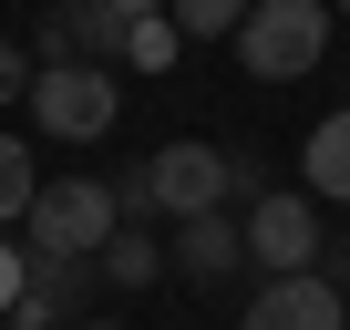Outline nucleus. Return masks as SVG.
<instances>
[{
	"label": "nucleus",
	"instance_id": "obj_1",
	"mask_svg": "<svg viewBox=\"0 0 350 330\" xmlns=\"http://www.w3.org/2000/svg\"><path fill=\"white\" fill-rule=\"evenodd\" d=\"M144 186H154V207H165L175 227H186V217H217V207L258 196V165L227 155V144H206V134H175V144L144 155Z\"/></svg>",
	"mask_w": 350,
	"mask_h": 330
},
{
	"label": "nucleus",
	"instance_id": "obj_2",
	"mask_svg": "<svg viewBox=\"0 0 350 330\" xmlns=\"http://www.w3.org/2000/svg\"><path fill=\"white\" fill-rule=\"evenodd\" d=\"M113 227H124L113 176H42V196H31V217H21V248H31V258H103Z\"/></svg>",
	"mask_w": 350,
	"mask_h": 330
},
{
	"label": "nucleus",
	"instance_id": "obj_3",
	"mask_svg": "<svg viewBox=\"0 0 350 330\" xmlns=\"http://www.w3.org/2000/svg\"><path fill=\"white\" fill-rule=\"evenodd\" d=\"M319 52H329V0H258L237 21L247 83H299V73H319Z\"/></svg>",
	"mask_w": 350,
	"mask_h": 330
},
{
	"label": "nucleus",
	"instance_id": "obj_4",
	"mask_svg": "<svg viewBox=\"0 0 350 330\" xmlns=\"http://www.w3.org/2000/svg\"><path fill=\"white\" fill-rule=\"evenodd\" d=\"M113 114H124V83H113L103 62H42V83H31V124H42L52 144H103Z\"/></svg>",
	"mask_w": 350,
	"mask_h": 330
},
{
	"label": "nucleus",
	"instance_id": "obj_5",
	"mask_svg": "<svg viewBox=\"0 0 350 330\" xmlns=\"http://www.w3.org/2000/svg\"><path fill=\"white\" fill-rule=\"evenodd\" d=\"M124 11L113 0H42V21H31V62H103L124 73Z\"/></svg>",
	"mask_w": 350,
	"mask_h": 330
},
{
	"label": "nucleus",
	"instance_id": "obj_6",
	"mask_svg": "<svg viewBox=\"0 0 350 330\" xmlns=\"http://www.w3.org/2000/svg\"><path fill=\"white\" fill-rule=\"evenodd\" d=\"M237 227H247V258H258L268 279H299V268H319V248H329V238H319V196H309V186H299V196H247V217H237Z\"/></svg>",
	"mask_w": 350,
	"mask_h": 330
},
{
	"label": "nucleus",
	"instance_id": "obj_7",
	"mask_svg": "<svg viewBox=\"0 0 350 330\" xmlns=\"http://www.w3.org/2000/svg\"><path fill=\"white\" fill-rule=\"evenodd\" d=\"M247 330H350V320H340V289H329L319 268H299V279H268V289H258Z\"/></svg>",
	"mask_w": 350,
	"mask_h": 330
},
{
	"label": "nucleus",
	"instance_id": "obj_8",
	"mask_svg": "<svg viewBox=\"0 0 350 330\" xmlns=\"http://www.w3.org/2000/svg\"><path fill=\"white\" fill-rule=\"evenodd\" d=\"M175 268L206 279V289H217V279H237V268H247V227H237L227 207H217V217H186V227H175Z\"/></svg>",
	"mask_w": 350,
	"mask_h": 330
},
{
	"label": "nucleus",
	"instance_id": "obj_9",
	"mask_svg": "<svg viewBox=\"0 0 350 330\" xmlns=\"http://www.w3.org/2000/svg\"><path fill=\"white\" fill-rule=\"evenodd\" d=\"M83 299H93V258H31L21 309H42V320H62V330H72V320H93Z\"/></svg>",
	"mask_w": 350,
	"mask_h": 330
},
{
	"label": "nucleus",
	"instance_id": "obj_10",
	"mask_svg": "<svg viewBox=\"0 0 350 330\" xmlns=\"http://www.w3.org/2000/svg\"><path fill=\"white\" fill-rule=\"evenodd\" d=\"M299 176H309V196H319V207H350V114L309 124V144H299Z\"/></svg>",
	"mask_w": 350,
	"mask_h": 330
},
{
	"label": "nucleus",
	"instance_id": "obj_11",
	"mask_svg": "<svg viewBox=\"0 0 350 330\" xmlns=\"http://www.w3.org/2000/svg\"><path fill=\"white\" fill-rule=\"evenodd\" d=\"M93 268H103V279H113V289H154V279H165V248H154V238H144V227H113V238H103V258H93Z\"/></svg>",
	"mask_w": 350,
	"mask_h": 330
},
{
	"label": "nucleus",
	"instance_id": "obj_12",
	"mask_svg": "<svg viewBox=\"0 0 350 330\" xmlns=\"http://www.w3.org/2000/svg\"><path fill=\"white\" fill-rule=\"evenodd\" d=\"M31 196H42L31 144H21V134H0V227H21V217H31Z\"/></svg>",
	"mask_w": 350,
	"mask_h": 330
},
{
	"label": "nucleus",
	"instance_id": "obj_13",
	"mask_svg": "<svg viewBox=\"0 0 350 330\" xmlns=\"http://www.w3.org/2000/svg\"><path fill=\"white\" fill-rule=\"evenodd\" d=\"M247 11H258V0H175L165 21L186 31V42H237V21H247Z\"/></svg>",
	"mask_w": 350,
	"mask_h": 330
},
{
	"label": "nucleus",
	"instance_id": "obj_14",
	"mask_svg": "<svg viewBox=\"0 0 350 330\" xmlns=\"http://www.w3.org/2000/svg\"><path fill=\"white\" fill-rule=\"evenodd\" d=\"M175 52H186V31H175V21H165V11H154V21H134V31H124V73H165V62H175Z\"/></svg>",
	"mask_w": 350,
	"mask_h": 330
},
{
	"label": "nucleus",
	"instance_id": "obj_15",
	"mask_svg": "<svg viewBox=\"0 0 350 330\" xmlns=\"http://www.w3.org/2000/svg\"><path fill=\"white\" fill-rule=\"evenodd\" d=\"M31 83H42L31 42H0V103H31Z\"/></svg>",
	"mask_w": 350,
	"mask_h": 330
},
{
	"label": "nucleus",
	"instance_id": "obj_16",
	"mask_svg": "<svg viewBox=\"0 0 350 330\" xmlns=\"http://www.w3.org/2000/svg\"><path fill=\"white\" fill-rule=\"evenodd\" d=\"M21 289H31V248H11V227H0V320L21 309Z\"/></svg>",
	"mask_w": 350,
	"mask_h": 330
},
{
	"label": "nucleus",
	"instance_id": "obj_17",
	"mask_svg": "<svg viewBox=\"0 0 350 330\" xmlns=\"http://www.w3.org/2000/svg\"><path fill=\"white\" fill-rule=\"evenodd\" d=\"M319 279H329V289L350 299V248H319Z\"/></svg>",
	"mask_w": 350,
	"mask_h": 330
},
{
	"label": "nucleus",
	"instance_id": "obj_18",
	"mask_svg": "<svg viewBox=\"0 0 350 330\" xmlns=\"http://www.w3.org/2000/svg\"><path fill=\"white\" fill-rule=\"evenodd\" d=\"M113 11H124V21H154V11H175V0H113Z\"/></svg>",
	"mask_w": 350,
	"mask_h": 330
},
{
	"label": "nucleus",
	"instance_id": "obj_19",
	"mask_svg": "<svg viewBox=\"0 0 350 330\" xmlns=\"http://www.w3.org/2000/svg\"><path fill=\"white\" fill-rule=\"evenodd\" d=\"M11 330H62V320H42V309H11Z\"/></svg>",
	"mask_w": 350,
	"mask_h": 330
},
{
	"label": "nucleus",
	"instance_id": "obj_20",
	"mask_svg": "<svg viewBox=\"0 0 350 330\" xmlns=\"http://www.w3.org/2000/svg\"><path fill=\"white\" fill-rule=\"evenodd\" d=\"M72 330H124V320H72Z\"/></svg>",
	"mask_w": 350,
	"mask_h": 330
},
{
	"label": "nucleus",
	"instance_id": "obj_21",
	"mask_svg": "<svg viewBox=\"0 0 350 330\" xmlns=\"http://www.w3.org/2000/svg\"><path fill=\"white\" fill-rule=\"evenodd\" d=\"M340 21H350V0H340Z\"/></svg>",
	"mask_w": 350,
	"mask_h": 330
}]
</instances>
